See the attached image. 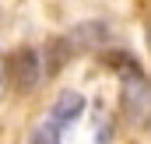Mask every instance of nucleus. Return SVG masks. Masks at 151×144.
Here are the masks:
<instances>
[{"label":"nucleus","instance_id":"obj_6","mask_svg":"<svg viewBox=\"0 0 151 144\" xmlns=\"http://www.w3.org/2000/svg\"><path fill=\"white\" fill-rule=\"evenodd\" d=\"M148 42H151V32H148Z\"/></svg>","mask_w":151,"mask_h":144},{"label":"nucleus","instance_id":"obj_3","mask_svg":"<svg viewBox=\"0 0 151 144\" xmlns=\"http://www.w3.org/2000/svg\"><path fill=\"white\" fill-rule=\"evenodd\" d=\"M81 112H84V99H81L77 91H63V95L53 102V109H49V127H53V130H63V127L74 123Z\"/></svg>","mask_w":151,"mask_h":144},{"label":"nucleus","instance_id":"obj_1","mask_svg":"<svg viewBox=\"0 0 151 144\" xmlns=\"http://www.w3.org/2000/svg\"><path fill=\"white\" fill-rule=\"evenodd\" d=\"M7 81L18 91L35 88V81H39V53L35 49H14L7 56Z\"/></svg>","mask_w":151,"mask_h":144},{"label":"nucleus","instance_id":"obj_5","mask_svg":"<svg viewBox=\"0 0 151 144\" xmlns=\"http://www.w3.org/2000/svg\"><path fill=\"white\" fill-rule=\"evenodd\" d=\"M0 77H4V67H0Z\"/></svg>","mask_w":151,"mask_h":144},{"label":"nucleus","instance_id":"obj_4","mask_svg":"<svg viewBox=\"0 0 151 144\" xmlns=\"http://www.w3.org/2000/svg\"><path fill=\"white\" fill-rule=\"evenodd\" d=\"M32 144H60V130H53L46 123V127H39L35 134H32Z\"/></svg>","mask_w":151,"mask_h":144},{"label":"nucleus","instance_id":"obj_2","mask_svg":"<svg viewBox=\"0 0 151 144\" xmlns=\"http://www.w3.org/2000/svg\"><path fill=\"white\" fill-rule=\"evenodd\" d=\"M123 106L134 120L151 116V81L144 74H134V77L123 81Z\"/></svg>","mask_w":151,"mask_h":144}]
</instances>
